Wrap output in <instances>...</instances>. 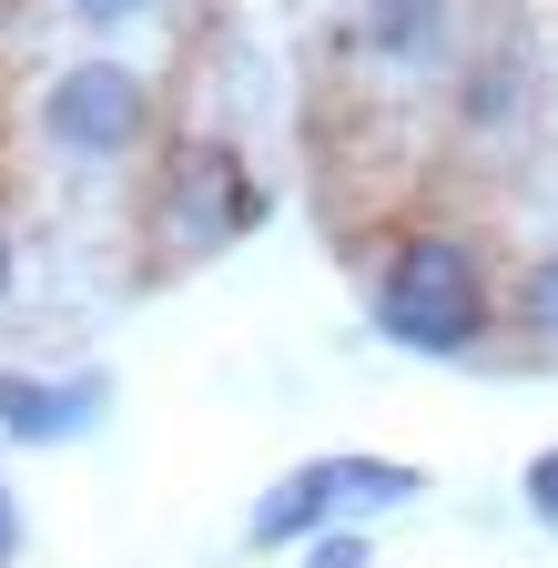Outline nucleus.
<instances>
[{"label": "nucleus", "mask_w": 558, "mask_h": 568, "mask_svg": "<svg viewBox=\"0 0 558 568\" xmlns=\"http://www.w3.org/2000/svg\"><path fill=\"white\" fill-rule=\"evenodd\" d=\"M11 11H21V0H0V21H11Z\"/></svg>", "instance_id": "obj_12"}, {"label": "nucleus", "mask_w": 558, "mask_h": 568, "mask_svg": "<svg viewBox=\"0 0 558 568\" xmlns=\"http://www.w3.org/2000/svg\"><path fill=\"white\" fill-rule=\"evenodd\" d=\"M173 102H163V71L143 61H122V51H82V61H61L31 82V142H41V163L72 183V193H132L153 163V142H163Z\"/></svg>", "instance_id": "obj_2"}, {"label": "nucleus", "mask_w": 558, "mask_h": 568, "mask_svg": "<svg viewBox=\"0 0 558 568\" xmlns=\"http://www.w3.org/2000/svg\"><path fill=\"white\" fill-rule=\"evenodd\" d=\"M0 305H11V213H0Z\"/></svg>", "instance_id": "obj_11"}, {"label": "nucleus", "mask_w": 558, "mask_h": 568, "mask_svg": "<svg viewBox=\"0 0 558 568\" xmlns=\"http://www.w3.org/2000/svg\"><path fill=\"white\" fill-rule=\"evenodd\" d=\"M295 558H305V568H366L376 548H366V528H325V538H305Z\"/></svg>", "instance_id": "obj_7"}, {"label": "nucleus", "mask_w": 558, "mask_h": 568, "mask_svg": "<svg viewBox=\"0 0 558 568\" xmlns=\"http://www.w3.org/2000/svg\"><path fill=\"white\" fill-rule=\"evenodd\" d=\"M508 305H518V325H528L538 345H558V244L518 264V295H508Z\"/></svg>", "instance_id": "obj_6"}, {"label": "nucleus", "mask_w": 558, "mask_h": 568, "mask_svg": "<svg viewBox=\"0 0 558 568\" xmlns=\"http://www.w3.org/2000/svg\"><path fill=\"white\" fill-rule=\"evenodd\" d=\"M366 315L396 355H477L498 325V274L467 224H406L366 254Z\"/></svg>", "instance_id": "obj_3"}, {"label": "nucleus", "mask_w": 558, "mask_h": 568, "mask_svg": "<svg viewBox=\"0 0 558 568\" xmlns=\"http://www.w3.org/2000/svg\"><path fill=\"white\" fill-rule=\"evenodd\" d=\"M61 11H72L82 31H112V21H143V11H153V0H61Z\"/></svg>", "instance_id": "obj_9"}, {"label": "nucleus", "mask_w": 558, "mask_h": 568, "mask_svg": "<svg viewBox=\"0 0 558 568\" xmlns=\"http://www.w3.org/2000/svg\"><path fill=\"white\" fill-rule=\"evenodd\" d=\"M102 416H112V376H21V366H0V437L72 447Z\"/></svg>", "instance_id": "obj_5"}, {"label": "nucleus", "mask_w": 558, "mask_h": 568, "mask_svg": "<svg viewBox=\"0 0 558 568\" xmlns=\"http://www.w3.org/2000/svg\"><path fill=\"white\" fill-rule=\"evenodd\" d=\"M21 538H31L21 528V497H11V477H0V568H21Z\"/></svg>", "instance_id": "obj_10"}, {"label": "nucleus", "mask_w": 558, "mask_h": 568, "mask_svg": "<svg viewBox=\"0 0 558 568\" xmlns=\"http://www.w3.org/2000/svg\"><path fill=\"white\" fill-rule=\"evenodd\" d=\"M132 213H143V274L163 284V274H193V264L234 254L264 224V173H254V153L224 122L173 112L143 183H132Z\"/></svg>", "instance_id": "obj_1"}, {"label": "nucleus", "mask_w": 558, "mask_h": 568, "mask_svg": "<svg viewBox=\"0 0 558 568\" xmlns=\"http://www.w3.org/2000/svg\"><path fill=\"white\" fill-rule=\"evenodd\" d=\"M406 497H427V467H406V457H305V467H285L244 508V548L285 558V548H305L325 528H356L376 508H406Z\"/></svg>", "instance_id": "obj_4"}, {"label": "nucleus", "mask_w": 558, "mask_h": 568, "mask_svg": "<svg viewBox=\"0 0 558 568\" xmlns=\"http://www.w3.org/2000/svg\"><path fill=\"white\" fill-rule=\"evenodd\" d=\"M518 497H528V518H538V528H558V447H538V457H528Z\"/></svg>", "instance_id": "obj_8"}]
</instances>
